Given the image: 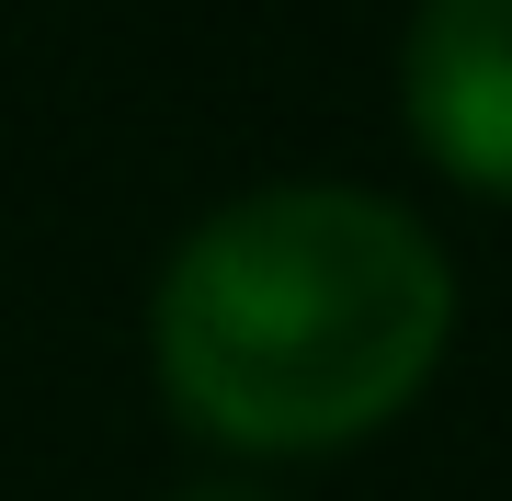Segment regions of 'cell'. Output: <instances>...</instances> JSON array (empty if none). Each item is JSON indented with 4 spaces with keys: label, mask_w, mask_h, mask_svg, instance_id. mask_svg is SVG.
<instances>
[{
    "label": "cell",
    "mask_w": 512,
    "mask_h": 501,
    "mask_svg": "<svg viewBox=\"0 0 512 501\" xmlns=\"http://www.w3.org/2000/svg\"><path fill=\"white\" fill-rule=\"evenodd\" d=\"M456 342L444 240L365 183H262L171 251L148 365L171 410L239 456H319L376 433Z\"/></svg>",
    "instance_id": "obj_1"
},
{
    "label": "cell",
    "mask_w": 512,
    "mask_h": 501,
    "mask_svg": "<svg viewBox=\"0 0 512 501\" xmlns=\"http://www.w3.org/2000/svg\"><path fill=\"white\" fill-rule=\"evenodd\" d=\"M399 92H410V137L433 171L512 194V0H421Z\"/></svg>",
    "instance_id": "obj_2"
},
{
    "label": "cell",
    "mask_w": 512,
    "mask_h": 501,
    "mask_svg": "<svg viewBox=\"0 0 512 501\" xmlns=\"http://www.w3.org/2000/svg\"><path fill=\"white\" fill-rule=\"evenodd\" d=\"M171 501H274L262 479H194V490H171Z\"/></svg>",
    "instance_id": "obj_3"
}]
</instances>
